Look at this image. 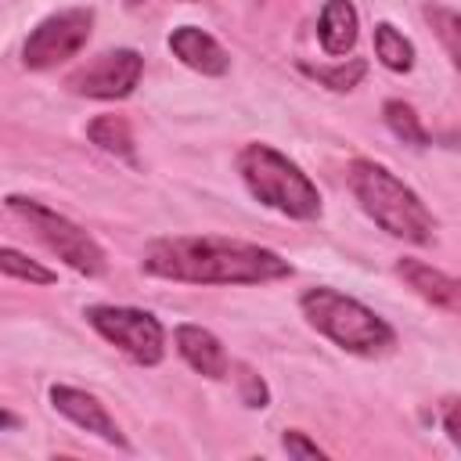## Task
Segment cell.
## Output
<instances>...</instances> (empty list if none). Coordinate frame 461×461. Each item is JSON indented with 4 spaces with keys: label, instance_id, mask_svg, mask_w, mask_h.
<instances>
[{
    "label": "cell",
    "instance_id": "e0dca14e",
    "mask_svg": "<svg viewBox=\"0 0 461 461\" xmlns=\"http://www.w3.org/2000/svg\"><path fill=\"white\" fill-rule=\"evenodd\" d=\"M0 274H11V277L29 281V285H54V270H47L36 259H29L25 252L4 249V245H0Z\"/></svg>",
    "mask_w": 461,
    "mask_h": 461
},
{
    "label": "cell",
    "instance_id": "44dd1931",
    "mask_svg": "<svg viewBox=\"0 0 461 461\" xmlns=\"http://www.w3.org/2000/svg\"><path fill=\"white\" fill-rule=\"evenodd\" d=\"M281 447L292 454V457H324V450L317 447V443H310L299 429H292V432H285L281 436Z\"/></svg>",
    "mask_w": 461,
    "mask_h": 461
},
{
    "label": "cell",
    "instance_id": "7c38bea8",
    "mask_svg": "<svg viewBox=\"0 0 461 461\" xmlns=\"http://www.w3.org/2000/svg\"><path fill=\"white\" fill-rule=\"evenodd\" d=\"M396 274L425 299V303H432V306H443V310H457V295H461V288H457V281L450 277V274H443V270H436V267H429V263H421V259H400L396 263Z\"/></svg>",
    "mask_w": 461,
    "mask_h": 461
},
{
    "label": "cell",
    "instance_id": "ba28073f",
    "mask_svg": "<svg viewBox=\"0 0 461 461\" xmlns=\"http://www.w3.org/2000/svg\"><path fill=\"white\" fill-rule=\"evenodd\" d=\"M140 72H144V58L130 47H119V50H104V54L83 61L76 72H68L65 86L83 97L115 101V97H126L140 83Z\"/></svg>",
    "mask_w": 461,
    "mask_h": 461
},
{
    "label": "cell",
    "instance_id": "3957f363",
    "mask_svg": "<svg viewBox=\"0 0 461 461\" xmlns=\"http://www.w3.org/2000/svg\"><path fill=\"white\" fill-rule=\"evenodd\" d=\"M238 173L263 205H270L292 220L321 216V194L310 184V176L292 158L274 151L270 144H245L238 155Z\"/></svg>",
    "mask_w": 461,
    "mask_h": 461
},
{
    "label": "cell",
    "instance_id": "30bf717a",
    "mask_svg": "<svg viewBox=\"0 0 461 461\" xmlns=\"http://www.w3.org/2000/svg\"><path fill=\"white\" fill-rule=\"evenodd\" d=\"M169 50H173L187 68H194V72H202V76H223V72L230 68L227 50H223L209 32H202V29H194V25L173 29V32H169Z\"/></svg>",
    "mask_w": 461,
    "mask_h": 461
},
{
    "label": "cell",
    "instance_id": "5b68a950",
    "mask_svg": "<svg viewBox=\"0 0 461 461\" xmlns=\"http://www.w3.org/2000/svg\"><path fill=\"white\" fill-rule=\"evenodd\" d=\"M7 209L18 212L29 230L50 249L58 252L76 274H86V277H101L108 270V259H104V249L79 227L72 223L68 216L47 209L43 202H32V198H22V194H7Z\"/></svg>",
    "mask_w": 461,
    "mask_h": 461
},
{
    "label": "cell",
    "instance_id": "52a82bcc",
    "mask_svg": "<svg viewBox=\"0 0 461 461\" xmlns=\"http://www.w3.org/2000/svg\"><path fill=\"white\" fill-rule=\"evenodd\" d=\"M90 29H94V11L90 7H68V11H58V14L43 18L22 47L25 68H54V65L76 58L86 47Z\"/></svg>",
    "mask_w": 461,
    "mask_h": 461
},
{
    "label": "cell",
    "instance_id": "ffe728a7",
    "mask_svg": "<svg viewBox=\"0 0 461 461\" xmlns=\"http://www.w3.org/2000/svg\"><path fill=\"white\" fill-rule=\"evenodd\" d=\"M238 382H241V400H245V407H267V400H270V393H267V385H263V378H259L256 371H249V367H241V375H238Z\"/></svg>",
    "mask_w": 461,
    "mask_h": 461
},
{
    "label": "cell",
    "instance_id": "8fae6325",
    "mask_svg": "<svg viewBox=\"0 0 461 461\" xmlns=\"http://www.w3.org/2000/svg\"><path fill=\"white\" fill-rule=\"evenodd\" d=\"M173 339H176L180 357H184L198 375H205V378H223V375H227V367H230L227 349H223V342H220L209 328H202V324H180V328L173 331Z\"/></svg>",
    "mask_w": 461,
    "mask_h": 461
},
{
    "label": "cell",
    "instance_id": "9a60e30c",
    "mask_svg": "<svg viewBox=\"0 0 461 461\" xmlns=\"http://www.w3.org/2000/svg\"><path fill=\"white\" fill-rule=\"evenodd\" d=\"M375 54H378V61H382L385 68H393V72H407V68L414 65V47H411V40H407L403 32H396L389 22H378V25H375Z\"/></svg>",
    "mask_w": 461,
    "mask_h": 461
},
{
    "label": "cell",
    "instance_id": "603a6c76",
    "mask_svg": "<svg viewBox=\"0 0 461 461\" xmlns=\"http://www.w3.org/2000/svg\"><path fill=\"white\" fill-rule=\"evenodd\" d=\"M0 425H14V418L11 414H0Z\"/></svg>",
    "mask_w": 461,
    "mask_h": 461
},
{
    "label": "cell",
    "instance_id": "277c9868",
    "mask_svg": "<svg viewBox=\"0 0 461 461\" xmlns=\"http://www.w3.org/2000/svg\"><path fill=\"white\" fill-rule=\"evenodd\" d=\"M299 306H303V317L321 335H328L335 346H342L349 353L375 357L393 346V328L375 310H367L364 303H357L335 288H310V292H303Z\"/></svg>",
    "mask_w": 461,
    "mask_h": 461
},
{
    "label": "cell",
    "instance_id": "d6986e66",
    "mask_svg": "<svg viewBox=\"0 0 461 461\" xmlns=\"http://www.w3.org/2000/svg\"><path fill=\"white\" fill-rule=\"evenodd\" d=\"M425 18L432 22V29L439 32V40H443V47H447V54H450V61L457 65L461 61V47H457V11H450V7H439V4H429L425 7Z\"/></svg>",
    "mask_w": 461,
    "mask_h": 461
},
{
    "label": "cell",
    "instance_id": "9c48e42d",
    "mask_svg": "<svg viewBox=\"0 0 461 461\" xmlns=\"http://www.w3.org/2000/svg\"><path fill=\"white\" fill-rule=\"evenodd\" d=\"M50 403H54V411H61V414H65L68 421H76L79 429L101 436L104 443L126 447V436L119 432L115 418L104 411V403H101L97 396H90V393H83V389H72V385H54V389H50Z\"/></svg>",
    "mask_w": 461,
    "mask_h": 461
},
{
    "label": "cell",
    "instance_id": "8992f818",
    "mask_svg": "<svg viewBox=\"0 0 461 461\" xmlns=\"http://www.w3.org/2000/svg\"><path fill=\"white\" fill-rule=\"evenodd\" d=\"M86 321L97 335H104L112 346H119L130 360L151 367L166 353V335L162 324L148 310L133 306H86Z\"/></svg>",
    "mask_w": 461,
    "mask_h": 461
},
{
    "label": "cell",
    "instance_id": "6da1fadb",
    "mask_svg": "<svg viewBox=\"0 0 461 461\" xmlns=\"http://www.w3.org/2000/svg\"><path fill=\"white\" fill-rule=\"evenodd\" d=\"M144 270L180 285H263L288 277L292 263L252 241L176 234L144 249Z\"/></svg>",
    "mask_w": 461,
    "mask_h": 461
},
{
    "label": "cell",
    "instance_id": "2e32d148",
    "mask_svg": "<svg viewBox=\"0 0 461 461\" xmlns=\"http://www.w3.org/2000/svg\"><path fill=\"white\" fill-rule=\"evenodd\" d=\"M382 115H385L389 130H393L403 144H414V148H425V144H429V133H425V126L418 122V115H414L411 104H403V101L393 97V101L382 104Z\"/></svg>",
    "mask_w": 461,
    "mask_h": 461
},
{
    "label": "cell",
    "instance_id": "7a4b0ae2",
    "mask_svg": "<svg viewBox=\"0 0 461 461\" xmlns=\"http://www.w3.org/2000/svg\"><path fill=\"white\" fill-rule=\"evenodd\" d=\"M346 180L357 194V202L364 205V212L382 227L389 230L393 238H403V241H414V245H425L432 238V212L425 209V202L400 180L393 176L385 166L371 162V158H353L349 169H346Z\"/></svg>",
    "mask_w": 461,
    "mask_h": 461
},
{
    "label": "cell",
    "instance_id": "4fadbf2b",
    "mask_svg": "<svg viewBox=\"0 0 461 461\" xmlns=\"http://www.w3.org/2000/svg\"><path fill=\"white\" fill-rule=\"evenodd\" d=\"M321 47L328 54H346L357 43V7L349 0H328L317 22Z\"/></svg>",
    "mask_w": 461,
    "mask_h": 461
},
{
    "label": "cell",
    "instance_id": "7402d4cb",
    "mask_svg": "<svg viewBox=\"0 0 461 461\" xmlns=\"http://www.w3.org/2000/svg\"><path fill=\"white\" fill-rule=\"evenodd\" d=\"M443 425H447V436H450L454 443H461V432H457V403H447V418H443Z\"/></svg>",
    "mask_w": 461,
    "mask_h": 461
},
{
    "label": "cell",
    "instance_id": "ac0fdd59",
    "mask_svg": "<svg viewBox=\"0 0 461 461\" xmlns=\"http://www.w3.org/2000/svg\"><path fill=\"white\" fill-rule=\"evenodd\" d=\"M303 72L306 76H313L317 83H324L328 90H353L360 79H364V72H367V65L360 61V58H349L346 65H335V68H321V65H303Z\"/></svg>",
    "mask_w": 461,
    "mask_h": 461
},
{
    "label": "cell",
    "instance_id": "5bb4252c",
    "mask_svg": "<svg viewBox=\"0 0 461 461\" xmlns=\"http://www.w3.org/2000/svg\"><path fill=\"white\" fill-rule=\"evenodd\" d=\"M86 137H90L101 151L133 162V133H130V122H126L122 115H97V119L86 126Z\"/></svg>",
    "mask_w": 461,
    "mask_h": 461
}]
</instances>
